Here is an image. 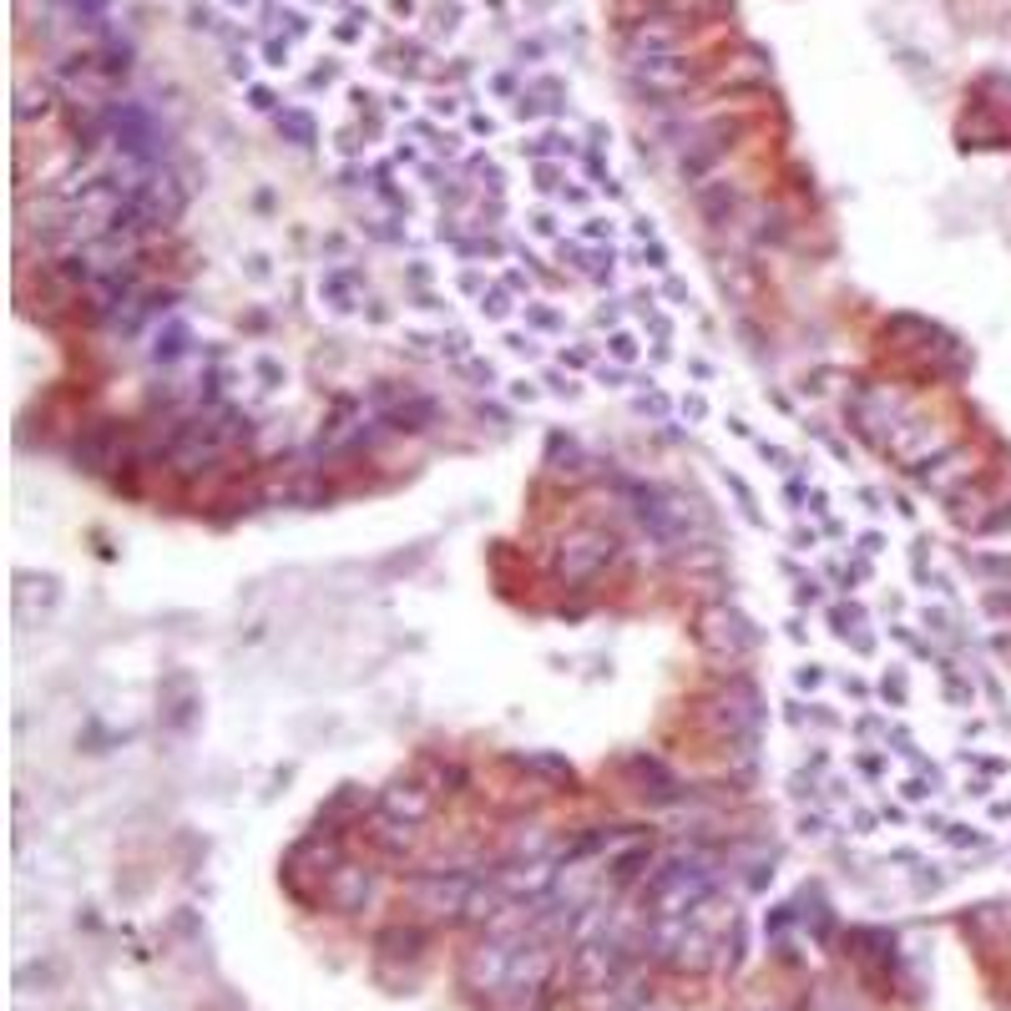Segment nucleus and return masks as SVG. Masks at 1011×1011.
Masks as SVG:
<instances>
[{"label": "nucleus", "instance_id": "obj_2", "mask_svg": "<svg viewBox=\"0 0 1011 1011\" xmlns=\"http://www.w3.org/2000/svg\"><path fill=\"white\" fill-rule=\"evenodd\" d=\"M738 430L758 455L748 511L774 541L784 789L804 835L840 830L865 845L931 835L966 850L945 799H981L1001 769L935 734L941 714L981 728L941 557L911 506L830 445L748 420Z\"/></svg>", "mask_w": 1011, "mask_h": 1011}, {"label": "nucleus", "instance_id": "obj_1", "mask_svg": "<svg viewBox=\"0 0 1011 1011\" xmlns=\"http://www.w3.org/2000/svg\"><path fill=\"white\" fill-rule=\"evenodd\" d=\"M364 228L400 253L430 340L517 405L627 400L708 415L698 304L632 208L602 137L541 107L511 153L410 117L390 153L344 157Z\"/></svg>", "mask_w": 1011, "mask_h": 1011}]
</instances>
